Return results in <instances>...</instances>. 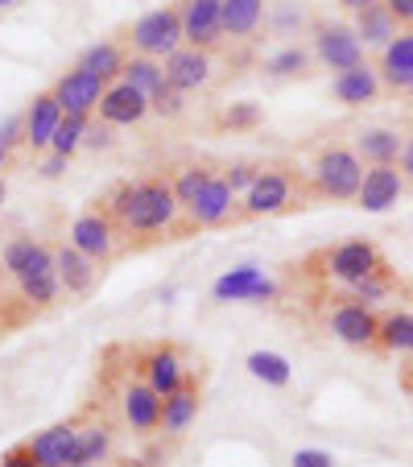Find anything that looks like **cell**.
<instances>
[{"label": "cell", "instance_id": "cell-8", "mask_svg": "<svg viewBox=\"0 0 413 467\" xmlns=\"http://www.w3.org/2000/svg\"><path fill=\"white\" fill-rule=\"evenodd\" d=\"M331 336L352 348H368L380 336V318L372 315L364 302H339L331 310Z\"/></svg>", "mask_w": 413, "mask_h": 467}, {"label": "cell", "instance_id": "cell-47", "mask_svg": "<svg viewBox=\"0 0 413 467\" xmlns=\"http://www.w3.org/2000/svg\"><path fill=\"white\" fill-rule=\"evenodd\" d=\"M401 174H405V182H413V137H405V150H401Z\"/></svg>", "mask_w": 413, "mask_h": 467}, {"label": "cell", "instance_id": "cell-2", "mask_svg": "<svg viewBox=\"0 0 413 467\" xmlns=\"http://www.w3.org/2000/svg\"><path fill=\"white\" fill-rule=\"evenodd\" d=\"M315 186H318V194H326V199H356L364 186L360 153L343 150V145L323 150L315 161Z\"/></svg>", "mask_w": 413, "mask_h": 467}, {"label": "cell", "instance_id": "cell-40", "mask_svg": "<svg viewBox=\"0 0 413 467\" xmlns=\"http://www.w3.org/2000/svg\"><path fill=\"white\" fill-rule=\"evenodd\" d=\"M26 141V116H9V120L0 124V145L9 150V145Z\"/></svg>", "mask_w": 413, "mask_h": 467}, {"label": "cell", "instance_id": "cell-52", "mask_svg": "<svg viewBox=\"0 0 413 467\" xmlns=\"http://www.w3.org/2000/svg\"><path fill=\"white\" fill-rule=\"evenodd\" d=\"M0 203H5V182H0Z\"/></svg>", "mask_w": 413, "mask_h": 467}, {"label": "cell", "instance_id": "cell-17", "mask_svg": "<svg viewBox=\"0 0 413 467\" xmlns=\"http://www.w3.org/2000/svg\"><path fill=\"white\" fill-rule=\"evenodd\" d=\"M331 91L339 104L347 108H360V104H372L380 91V71H372L368 62H360V67H352V71H339L331 79Z\"/></svg>", "mask_w": 413, "mask_h": 467}, {"label": "cell", "instance_id": "cell-41", "mask_svg": "<svg viewBox=\"0 0 413 467\" xmlns=\"http://www.w3.org/2000/svg\"><path fill=\"white\" fill-rule=\"evenodd\" d=\"M153 112H161V116H178V112H182V91L166 88L161 96H153Z\"/></svg>", "mask_w": 413, "mask_h": 467}, {"label": "cell", "instance_id": "cell-42", "mask_svg": "<svg viewBox=\"0 0 413 467\" xmlns=\"http://www.w3.org/2000/svg\"><path fill=\"white\" fill-rule=\"evenodd\" d=\"M290 467H335V459L326 451H294Z\"/></svg>", "mask_w": 413, "mask_h": 467}, {"label": "cell", "instance_id": "cell-50", "mask_svg": "<svg viewBox=\"0 0 413 467\" xmlns=\"http://www.w3.org/2000/svg\"><path fill=\"white\" fill-rule=\"evenodd\" d=\"M5 161H9V150H5V145H0V170H5Z\"/></svg>", "mask_w": 413, "mask_h": 467}, {"label": "cell", "instance_id": "cell-46", "mask_svg": "<svg viewBox=\"0 0 413 467\" xmlns=\"http://www.w3.org/2000/svg\"><path fill=\"white\" fill-rule=\"evenodd\" d=\"M388 13H393L397 21H405V26H413V0H385Z\"/></svg>", "mask_w": 413, "mask_h": 467}, {"label": "cell", "instance_id": "cell-22", "mask_svg": "<svg viewBox=\"0 0 413 467\" xmlns=\"http://www.w3.org/2000/svg\"><path fill=\"white\" fill-rule=\"evenodd\" d=\"M161 401L166 397H158L150 385H129L124 389V418L137 431H153V426H161Z\"/></svg>", "mask_w": 413, "mask_h": 467}, {"label": "cell", "instance_id": "cell-38", "mask_svg": "<svg viewBox=\"0 0 413 467\" xmlns=\"http://www.w3.org/2000/svg\"><path fill=\"white\" fill-rule=\"evenodd\" d=\"M256 120H261V108L256 104H232L228 112H223V124H228V129H253Z\"/></svg>", "mask_w": 413, "mask_h": 467}, {"label": "cell", "instance_id": "cell-12", "mask_svg": "<svg viewBox=\"0 0 413 467\" xmlns=\"http://www.w3.org/2000/svg\"><path fill=\"white\" fill-rule=\"evenodd\" d=\"M273 294H277L273 277H264L256 265H240V269H232V274H223L215 282V298L220 302H264Z\"/></svg>", "mask_w": 413, "mask_h": 467}, {"label": "cell", "instance_id": "cell-9", "mask_svg": "<svg viewBox=\"0 0 413 467\" xmlns=\"http://www.w3.org/2000/svg\"><path fill=\"white\" fill-rule=\"evenodd\" d=\"M315 50L335 75L352 71V67L364 62V42L356 37V29H347V26H323L315 37Z\"/></svg>", "mask_w": 413, "mask_h": 467}, {"label": "cell", "instance_id": "cell-11", "mask_svg": "<svg viewBox=\"0 0 413 467\" xmlns=\"http://www.w3.org/2000/svg\"><path fill=\"white\" fill-rule=\"evenodd\" d=\"M401 191H405L401 170L397 166H372L368 174H364V186H360V194H356V203H360L364 212L380 215V212H388V207H397Z\"/></svg>", "mask_w": 413, "mask_h": 467}, {"label": "cell", "instance_id": "cell-31", "mask_svg": "<svg viewBox=\"0 0 413 467\" xmlns=\"http://www.w3.org/2000/svg\"><path fill=\"white\" fill-rule=\"evenodd\" d=\"M88 141V116H67V120L58 124V132H54V153H62V158H71L79 145Z\"/></svg>", "mask_w": 413, "mask_h": 467}, {"label": "cell", "instance_id": "cell-34", "mask_svg": "<svg viewBox=\"0 0 413 467\" xmlns=\"http://www.w3.org/2000/svg\"><path fill=\"white\" fill-rule=\"evenodd\" d=\"M62 290L58 274H42V277H26L21 282V294H26V302H34V306H46V302H54Z\"/></svg>", "mask_w": 413, "mask_h": 467}, {"label": "cell", "instance_id": "cell-1", "mask_svg": "<svg viewBox=\"0 0 413 467\" xmlns=\"http://www.w3.org/2000/svg\"><path fill=\"white\" fill-rule=\"evenodd\" d=\"M178 194L161 178H145V182H129L116 191L112 212L124 232H161L178 220Z\"/></svg>", "mask_w": 413, "mask_h": 467}, {"label": "cell", "instance_id": "cell-27", "mask_svg": "<svg viewBox=\"0 0 413 467\" xmlns=\"http://www.w3.org/2000/svg\"><path fill=\"white\" fill-rule=\"evenodd\" d=\"M377 344L385 352H413V315L409 310H393L380 318V336Z\"/></svg>", "mask_w": 413, "mask_h": 467}, {"label": "cell", "instance_id": "cell-26", "mask_svg": "<svg viewBox=\"0 0 413 467\" xmlns=\"http://www.w3.org/2000/svg\"><path fill=\"white\" fill-rule=\"evenodd\" d=\"M264 17V0H223V34L248 37Z\"/></svg>", "mask_w": 413, "mask_h": 467}, {"label": "cell", "instance_id": "cell-3", "mask_svg": "<svg viewBox=\"0 0 413 467\" xmlns=\"http://www.w3.org/2000/svg\"><path fill=\"white\" fill-rule=\"evenodd\" d=\"M182 42L186 37H182V17H178V9H153L132 26V46H137L145 58H170Z\"/></svg>", "mask_w": 413, "mask_h": 467}, {"label": "cell", "instance_id": "cell-48", "mask_svg": "<svg viewBox=\"0 0 413 467\" xmlns=\"http://www.w3.org/2000/svg\"><path fill=\"white\" fill-rule=\"evenodd\" d=\"M67 161H71V158H62V153H54V158L42 166V174H46V178H58L62 170H67Z\"/></svg>", "mask_w": 413, "mask_h": 467}, {"label": "cell", "instance_id": "cell-4", "mask_svg": "<svg viewBox=\"0 0 413 467\" xmlns=\"http://www.w3.org/2000/svg\"><path fill=\"white\" fill-rule=\"evenodd\" d=\"M182 37L194 50H207L223 37V0H182Z\"/></svg>", "mask_w": 413, "mask_h": 467}, {"label": "cell", "instance_id": "cell-18", "mask_svg": "<svg viewBox=\"0 0 413 467\" xmlns=\"http://www.w3.org/2000/svg\"><path fill=\"white\" fill-rule=\"evenodd\" d=\"M71 244L79 248L83 256H91V261H104V256L112 253V223H108V215H99V212L79 215V220L71 223Z\"/></svg>", "mask_w": 413, "mask_h": 467}, {"label": "cell", "instance_id": "cell-29", "mask_svg": "<svg viewBox=\"0 0 413 467\" xmlns=\"http://www.w3.org/2000/svg\"><path fill=\"white\" fill-rule=\"evenodd\" d=\"M79 67L108 83V79H116V75H124V54H120V46L104 42V46H91V50L79 58Z\"/></svg>", "mask_w": 413, "mask_h": 467}, {"label": "cell", "instance_id": "cell-7", "mask_svg": "<svg viewBox=\"0 0 413 467\" xmlns=\"http://www.w3.org/2000/svg\"><path fill=\"white\" fill-rule=\"evenodd\" d=\"M294 203V178L285 170H261L244 194V215H277Z\"/></svg>", "mask_w": 413, "mask_h": 467}, {"label": "cell", "instance_id": "cell-36", "mask_svg": "<svg viewBox=\"0 0 413 467\" xmlns=\"http://www.w3.org/2000/svg\"><path fill=\"white\" fill-rule=\"evenodd\" d=\"M302 67H306V50H298V46H290V50L273 54V58H269V67H264V71H269V75H277V79H282V75H298Z\"/></svg>", "mask_w": 413, "mask_h": 467}, {"label": "cell", "instance_id": "cell-35", "mask_svg": "<svg viewBox=\"0 0 413 467\" xmlns=\"http://www.w3.org/2000/svg\"><path fill=\"white\" fill-rule=\"evenodd\" d=\"M108 455V431L104 426H88L79 431V459L83 463H96V459Z\"/></svg>", "mask_w": 413, "mask_h": 467}, {"label": "cell", "instance_id": "cell-37", "mask_svg": "<svg viewBox=\"0 0 413 467\" xmlns=\"http://www.w3.org/2000/svg\"><path fill=\"white\" fill-rule=\"evenodd\" d=\"M352 290H356V302H364V306H368V302H380V298L388 294L385 269H380V274H372V277H364V282H356Z\"/></svg>", "mask_w": 413, "mask_h": 467}, {"label": "cell", "instance_id": "cell-15", "mask_svg": "<svg viewBox=\"0 0 413 467\" xmlns=\"http://www.w3.org/2000/svg\"><path fill=\"white\" fill-rule=\"evenodd\" d=\"M153 108V99L145 96V91L129 88V83H112V88L104 91V99H99V116H104V124H141L145 112Z\"/></svg>", "mask_w": 413, "mask_h": 467}, {"label": "cell", "instance_id": "cell-49", "mask_svg": "<svg viewBox=\"0 0 413 467\" xmlns=\"http://www.w3.org/2000/svg\"><path fill=\"white\" fill-rule=\"evenodd\" d=\"M339 5H343V9H352V13H360V9H368L372 0H339Z\"/></svg>", "mask_w": 413, "mask_h": 467}, {"label": "cell", "instance_id": "cell-43", "mask_svg": "<svg viewBox=\"0 0 413 467\" xmlns=\"http://www.w3.org/2000/svg\"><path fill=\"white\" fill-rule=\"evenodd\" d=\"M0 467H42V463H37V455L29 451V442H26V447H13L9 455L0 459Z\"/></svg>", "mask_w": 413, "mask_h": 467}, {"label": "cell", "instance_id": "cell-5", "mask_svg": "<svg viewBox=\"0 0 413 467\" xmlns=\"http://www.w3.org/2000/svg\"><path fill=\"white\" fill-rule=\"evenodd\" d=\"M326 274L343 285H356V282H364V277L380 274L377 244H368V240H347V244H339L326 256Z\"/></svg>", "mask_w": 413, "mask_h": 467}, {"label": "cell", "instance_id": "cell-24", "mask_svg": "<svg viewBox=\"0 0 413 467\" xmlns=\"http://www.w3.org/2000/svg\"><path fill=\"white\" fill-rule=\"evenodd\" d=\"M145 385L158 397H170L182 389V364H178V356L170 352V348H158V352L145 360Z\"/></svg>", "mask_w": 413, "mask_h": 467}, {"label": "cell", "instance_id": "cell-30", "mask_svg": "<svg viewBox=\"0 0 413 467\" xmlns=\"http://www.w3.org/2000/svg\"><path fill=\"white\" fill-rule=\"evenodd\" d=\"M248 372H253L256 380H264V385H273V389H282V385H290V360L285 356H277V352H253L248 356Z\"/></svg>", "mask_w": 413, "mask_h": 467}, {"label": "cell", "instance_id": "cell-19", "mask_svg": "<svg viewBox=\"0 0 413 467\" xmlns=\"http://www.w3.org/2000/svg\"><path fill=\"white\" fill-rule=\"evenodd\" d=\"M380 79L393 91H413V34H401L380 54Z\"/></svg>", "mask_w": 413, "mask_h": 467}, {"label": "cell", "instance_id": "cell-33", "mask_svg": "<svg viewBox=\"0 0 413 467\" xmlns=\"http://www.w3.org/2000/svg\"><path fill=\"white\" fill-rule=\"evenodd\" d=\"M37 248H42V244H34L29 236L9 240V244H5V269H9L13 277H26V269H29V261L37 256Z\"/></svg>", "mask_w": 413, "mask_h": 467}, {"label": "cell", "instance_id": "cell-32", "mask_svg": "<svg viewBox=\"0 0 413 467\" xmlns=\"http://www.w3.org/2000/svg\"><path fill=\"white\" fill-rule=\"evenodd\" d=\"M212 182V170H202V166H186V170H178V178L170 186H174V194H178V203L182 207H191L194 199H199V191Z\"/></svg>", "mask_w": 413, "mask_h": 467}, {"label": "cell", "instance_id": "cell-6", "mask_svg": "<svg viewBox=\"0 0 413 467\" xmlns=\"http://www.w3.org/2000/svg\"><path fill=\"white\" fill-rule=\"evenodd\" d=\"M104 91H108V83L99 79V75L83 71V67H75L71 75H62V79L54 83V99L62 104L67 116H88L91 108H99Z\"/></svg>", "mask_w": 413, "mask_h": 467}, {"label": "cell", "instance_id": "cell-28", "mask_svg": "<svg viewBox=\"0 0 413 467\" xmlns=\"http://www.w3.org/2000/svg\"><path fill=\"white\" fill-rule=\"evenodd\" d=\"M194 410H199V393L194 389H178V393H170L166 401H161V426H166L170 434L174 431H186L194 418Z\"/></svg>", "mask_w": 413, "mask_h": 467}, {"label": "cell", "instance_id": "cell-51", "mask_svg": "<svg viewBox=\"0 0 413 467\" xmlns=\"http://www.w3.org/2000/svg\"><path fill=\"white\" fill-rule=\"evenodd\" d=\"M9 5H17V0H0V9H9Z\"/></svg>", "mask_w": 413, "mask_h": 467}, {"label": "cell", "instance_id": "cell-21", "mask_svg": "<svg viewBox=\"0 0 413 467\" xmlns=\"http://www.w3.org/2000/svg\"><path fill=\"white\" fill-rule=\"evenodd\" d=\"M401 150H405V137L393 129H364L356 137V153L372 166H397L401 161Z\"/></svg>", "mask_w": 413, "mask_h": 467}, {"label": "cell", "instance_id": "cell-39", "mask_svg": "<svg viewBox=\"0 0 413 467\" xmlns=\"http://www.w3.org/2000/svg\"><path fill=\"white\" fill-rule=\"evenodd\" d=\"M256 174H261L256 166H232L223 178H228L232 191H244V194H248V191H253V182H256Z\"/></svg>", "mask_w": 413, "mask_h": 467}, {"label": "cell", "instance_id": "cell-16", "mask_svg": "<svg viewBox=\"0 0 413 467\" xmlns=\"http://www.w3.org/2000/svg\"><path fill=\"white\" fill-rule=\"evenodd\" d=\"M212 79V58L207 50H194V46H178L166 58V83L174 91H194Z\"/></svg>", "mask_w": 413, "mask_h": 467}, {"label": "cell", "instance_id": "cell-14", "mask_svg": "<svg viewBox=\"0 0 413 467\" xmlns=\"http://www.w3.org/2000/svg\"><path fill=\"white\" fill-rule=\"evenodd\" d=\"M62 120H67V112H62V104L54 99V91L34 96L29 108H26V145H34V150H50L54 132H58Z\"/></svg>", "mask_w": 413, "mask_h": 467}, {"label": "cell", "instance_id": "cell-13", "mask_svg": "<svg viewBox=\"0 0 413 467\" xmlns=\"http://www.w3.org/2000/svg\"><path fill=\"white\" fill-rule=\"evenodd\" d=\"M29 451L37 455V463L42 467H75V463H83L79 459V431H75V426H50V431L34 434Z\"/></svg>", "mask_w": 413, "mask_h": 467}, {"label": "cell", "instance_id": "cell-25", "mask_svg": "<svg viewBox=\"0 0 413 467\" xmlns=\"http://www.w3.org/2000/svg\"><path fill=\"white\" fill-rule=\"evenodd\" d=\"M129 88H137V91H145V96H161V91L170 88L166 83V67H158L153 58H145V54H137V58H129L124 62V75H120Z\"/></svg>", "mask_w": 413, "mask_h": 467}, {"label": "cell", "instance_id": "cell-10", "mask_svg": "<svg viewBox=\"0 0 413 467\" xmlns=\"http://www.w3.org/2000/svg\"><path fill=\"white\" fill-rule=\"evenodd\" d=\"M232 212H236V191H232L228 178H220V174H212V182L202 186L199 199L186 207L191 223H199V228H215V223H228Z\"/></svg>", "mask_w": 413, "mask_h": 467}, {"label": "cell", "instance_id": "cell-45", "mask_svg": "<svg viewBox=\"0 0 413 467\" xmlns=\"http://www.w3.org/2000/svg\"><path fill=\"white\" fill-rule=\"evenodd\" d=\"M294 26H302V9L294 13L290 5H282V9H277V29H282V34H290Z\"/></svg>", "mask_w": 413, "mask_h": 467}, {"label": "cell", "instance_id": "cell-20", "mask_svg": "<svg viewBox=\"0 0 413 467\" xmlns=\"http://www.w3.org/2000/svg\"><path fill=\"white\" fill-rule=\"evenodd\" d=\"M397 26L401 21L388 13V5L385 0H372L368 9H360L356 13V37H360L364 46H388V42H397Z\"/></svg>", "mask_w": 413, "mask_h": 467}, {"label": "cell", "instance_id": "cell-23", "mask_svg": "<svg viewBox=\"0 0 413 467\" xmlns=\"http://www.w3.org/2000/svg\"><path fill=\"white\" fill-rule=\"evenodd\" d=\"M54 265H58V282L71 294H88L91 282H96V269H91V256H83L75 244H62L54 253Z\"/></svg>", "mask_w": 413, "mask_h": 467}, {"label": "cell", "instance_id": "cell-44", "mask_svg": "<svg viewBox=\"0 0 413 467\" xmlns=\"http://www.w3.org/2000/svg\"><path fill=\"white\" fill-rule=\"evenodd\" d=\"M83 145L108 150V145H112V124H99V129H91V124H88V141H83Z\"/></svg>", "mask_w": 413, "mask_h": 467}]
</instances>
